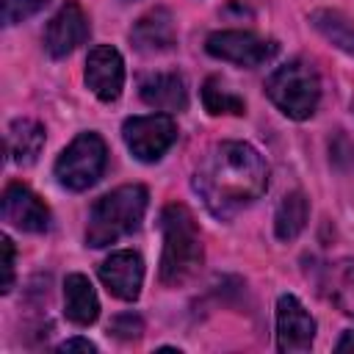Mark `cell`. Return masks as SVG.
Instances as JSON below:
<instances>
[{
    "label": "cell",
    "mask_w": 354,
    "mask_h": 354,
    "mask_svg": "<svg viewBox=\"0 0 354 354\" xmlns=\"http://www.w3.org/2000/svg\"><path fill=\"white\" fill-rule=\"evenodd\" d=\"M64 313L72 324L88 326L100 315V299L86 274H69L64 279Z\"/></svg>",
    "instance_id": "9a60e30c"
},
{
    "label": "cell",
    "mask_w": 354,
    "mask_h": 354,
    "mask_svg": "<svg viewBox=\"0 0 354 354\" xmlns=\"http://www.w3.org/2000/svg\"><path fill=\"white\" fill-rule=\"evenodd\" d=\"M266 94L288 119L304 122L318 108L321 80H318V72L307 61L293 58L271 72V77L266 80Z\"/></svg>",
    "instance_id": "277c9868"
},
{
    "label": "cell",
    "mask_w": 354,
    "mask_h": 354,
    "mask_svg": "<svg viewBox=\"0 0 354 354\" xmlns=\"http://www.w3.org/2000/svg\"><path fill=\"white\" fill-rule=\"evenodd\" d=\"M147 188L133 183V185H119L111 194L100 196L94 207L88 210V224H86V243L91 249H102L116 243L119 238L130 235L138 230L147 213Z\"/></svg>",
    "instance_id": "3957f363"
},
{
    "label": "cell",
    "mask_w": 354,
    "mask_h": 354,
    "mask_svg": "<svg viewBox=\"0 0 354 354\" xmlns=\"http://www.w3.org/2000/svg\"><path fill=\"white\" fill-rule=\"evenodd\" d=\"M202 105L213 116H221V113L241 116V113H246V102L238 94H232L218 77H207L205 80V86H202Z\"/></svg>",
    "instance_id": "d6986e66"
},
{
    "label": "cell",
    "mask_w": 354,
    "mask_h": 354,
    "mask_svg": "<svg viewBox=\"0 0 354 354\" xmlns=\"http://www.w3.org/2000/svg\"><path fill=\"white\" fill-rule=\"evenodd\" d=\"M86 86L102 102L119 100L122 86H124V61H122L116 47L97 44V47L88 50V58H86Z\"/></svg>",
    "instance_id": "9c48e42d"
},
{
    "label": "cell",
    "mask_w": 354,
    "mask_h": 354,
    "mask_svg": "<svg viewBox=\"0 0 354 354\" xmlns=\"http://www.w3.org/2000/svg\"><path fill=\"white\" fill-rule=\"evenodd\" d=\"M0 249H3V282H0V290L8 293L11 282H14V243H11L8 235L0 238Z\"/></svg>",
    "instance_id": "603a6c76"
},
{
    "label": "cell",
    "mask_w": 354,
    "mask_h": 354,
    "mask_svg": "<svg viewBox=\"0 0 354 354\" xmlns=\"http://www.w3.org/2000/svg\"><path fill=\"white\" fill-rule=\"evenodd\" d=\"M100 279L108 288V293H113L122 301H136L141 293V282H144V260L138 252L122 249L113 252L108 260H102L100 266Z\"/></svg>",
    "instance_id": "7c38bea8"
},
{
    "label": "cell",
    "mask_w": 354,
    "mask_h": 354,
    "mask_svg": "<svg viewBox=\"0 0 354 354\" xmlns=\"http://www.w3.org/2000/svg\"><path fill=\"white\" fill-rule=\"evenodd\" d=\"M88 39V17L77 3H66L58 8V14L47 22L44 30V50L53 58H64L72 50H77Z\"/></svg>",
    "instance_id": "8fae6325"
},
{
    "label": "cell",
    "mask_w": 354,
    "mask_h": 354,
    "mask_svg": "<svg viewBox=\"0 0 354 354\" xmlns=\"http://www.w3.org/2000/svg\"><path fill=\"white\" fill-rule=\"evenodd\" d=\"M205 50L213 58L252 69V66H260L277 55V41L263 39V36L249 33V30H216L207 36Z\"/></svg>",
    "instance_id": "52a82bcc"
},
{
    "label": "cell",
    "mask_w": 354,
    "mask_h": 354,
    "mask_svg": "<svg viewBox=\"0 0 354 354\" xmlns=\"http://www.w3.org/2000/svg\"><path fill=\"white\" fill-rule=\"evenodd\" d=\"M58 351H86V354H94L97 346L91 340H86V337H72V340H64L58 346Z\"/></svg>",
    "instance_id": "cb8c5ba5"
},
{
    "label": "cell",
    "mask_w": 354,
    "mask_h": 354,
    "mask_svg": "<svg viewBox=\"0 0 354 354\" xmlns=\"http://www.w3.org/2000/svg\"><path fill=\"white\" fill-rule=\"evenodd\" d=\"M337 351H354V329L351 332H343V337L335 343Z\"/></svg>",
    "instance_id": "d4e9b609"
},
{
    "label": "cell",
    "mask_w": 354,
    "mask_h": 354,
    "mask_svg": "<svg viewBox=\"0 0 354 354\" xmlns=\"http://www.w3.org/2000/svg\"><path fill=\"white\" fill-rule=\"evenodd\" d=\"M138 94L149 108L166 111V113L183 111L188 105V88L183 75L177 72H149L147 77H141Z\"/></svg>",
    "instance_id": "5bb4252c"
},
{
    "label": "cell",
    "mask_w": 354,
    "mask_h": 354,
    "mask_svg": "<svg viewBox=\"0 0 354 354\" xmlns=\"http://www.w3.org/2000/svg\"><path fill=\"white\" fill-rule=\"evenodd\" d=\"M160 232H163L160 282L177 288L188 282L202 266V241L194 213L180 202L166 205L160 213Z\"/></svg>",
    "instance_id": "7a4b0ae2"
},
{
    "label": "cell",
    "mask_w": 354,
    "mask_h": 354,
    "mask_svg": "<svg viewBox=\"0 0 354 354\" xmlns=\"http://www.w3.org/2000/svg\"><path fill=\"white\" fill-rule=\"evenodd\" d=\"M111 335L113 337H119V340H133V337H138L141 332H144V321L138 318V315H133V313H122V315H116L113 321H111Z\"/></svg>",
    "instance_id": "7402d4cb"
},
{
    "label": "cell",
    "mask_w": 354,
    "mask_h": 354,
    "mask_svg": "<svg viewBox=\"0 0 354 354\" xmlns=\"http://www.w3.org/2000/svg\"><path fill=\"white\" fill-rule=\"evenodd\" d=\"M307 216H310V205H307V196L301 191H290L282 196L279 207H277V216H274V232L279 241H293L304 224H307Z\"/></svg>",
    "instance_id": "e0dca14e"
},
{
    "label": "cell",
    "mask_w": 354,
    "mask_h": 354,
    "mask_svg": "<svg viewBox=\"0 0 354 354\" xmlns=\"http://www.w3.org/2000/svg\"><path fill=\"white\" fill-rule=\"evenodd\" d=\"M3 218L22 232H47L50 207L22 183H8L3 191Z\"/></svg>",
    "instance_id": "30bf717a"
},
{
    "label": "cell",
    "mask_w": 354,
    "mask_h": 354,
    "mask_svg": "<svg viewBox=\"0 0 354 354\" xmlns=\"http://www.w3.org/2000/svg\"><path fill=\"white\" fill-rule=\"evenodd\" d=\"M313 25L332 44H337L340 50H346L348 55H354V25L340 11H326V8L324 11H315L313 14Z\"/></svg>",
    "instance_id": "ffe728a7"
},
{
    "label": "cell",
    "mask_w": 354,
    "mask_h": 354,
    "mask_svg": "<svg viewBox=\"0 0 354 354\" xmlns=\"http://www.w3.org/2000/svg\"><path fill=\"white\" fill-rule=\"evenodd\" d=\"M329 299L346 313L354 315V260H340L326 271Z\"/></svg>",
    "instance_id": "ac0fdd59"
},
{
    "label": "cell",
    "mask_w": 354,
    "mask_h": 354,
    "mask_svg": "<svg viewBox=\"0 0 354 354\" xmlns=\"http://www.w3.org/2000/svg\"><path fill=\"white\" fill-rule=\"evenodd\" d=\"M130 41L138 53L155 55V53H166L174 47L177 41V30H174V19L166 8H152L147 11L130 30Z\"/></svg>",
    "instance_id": "4fadbf2b"
},
{
    "label": "cell",
    "mask_w": 354,
    "mask_h": 354,
    "mask_svg": "<svg viewBox=\"0 0 354 354\" xmlns=\"http://www.w3.org/2000/svg\"><path fill=\"white\" fill-rule=\"evenodd\" d=\"M122 138L136 160L155 163L166 155V149L177 141V124L169 113H147L130 116L122 124Z\"/></svg>",
    "instance_id": "8992f818"
},
{
    "label": "cell",
    "mask_w": 354,
    "mask_h": 354,
    "mask_svg": "<svg viewBox=\"0 0 354 354\" xmlns=\"http://www.w3.org/2000/svg\"><path fill=\"white\" fill-rule=\"evenodd\" d=\"M108 163L105 141L97 133H80L55 160V180L69 191H86L91 188Z\"/></svg>",
    "instance_id": "5b68a950"
},
{
    "label": "cell",
    "mask_w": 354,
    "mask_h": 354,
    "mask_svg": "<svg viewBox=\"0 0 354 354\" xmlns=\"http://www.w3.org/2000/svg\"><path fill=\"white\" fill-rule=\"evenodd\" d=\"M315 337V321L293 293L277 299V348L282 354L310 351Z\"/></svg>",
    "instance_id": "ba28073f"
},
{
    "label": "cell",
    "mask_w": 354,
    "mask_h": 354,
    "mask_svg": "<svg viewBox=\"0 0 354 354\" xmlns=\"http://www.w3.org/2000/svg\"><path fill=\"white\" fill-rule=\"evenodd\" d=\"M6 147H8V158L17 166H30L36 163L41 147H44V127L33 119H14L8 124V136H6Z\"/></svg>",
    "instance_id": "2e32d148"
},
{
    "label": "cell",
    "mask_w": 354,
    "mask_h": 354,
    "mask_svg": "<svg viewBox=\"0 0 354 354\" xmlns=\"http://www.w3.org/2000/svg\"><path fill=\"white\" fill-rule=\"evenodd\" d=\"M194 185L213 216L230 218L266 194L268 166L252 144L221 141L199 163Z\"/></svg>",
    "instance_id": "6da1fadb"
},
{
    "label": "cell",
    "mask_w": 354,
    "mask_h": 354,
    "mask_svg": "<svg viewBox=\"0 0 354 354\" xmlns=\"http://www.w3.org/2000/svg\"><path fill=\"white\" fill-rule=\"evenodd\" d=\"M50 0H3V22L6 25H17L28 17H33L36 11H41Z\"/></svg>",
    "instance_id": "44dd1931"
}]
</instances>
